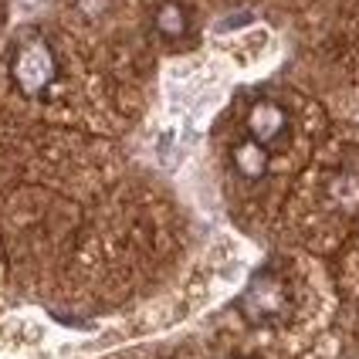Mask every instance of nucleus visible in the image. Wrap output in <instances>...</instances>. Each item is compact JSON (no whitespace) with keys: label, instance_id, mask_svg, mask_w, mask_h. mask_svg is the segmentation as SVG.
Masks as SVG:
<instances>
[{"label":"nucleus","instance_id":"f257e3e1","mask_svg":"<svg viewBox=\"0 0 359 359\" xmlns=\"http://www.w3.org/2000/svg\"><path fill=\"white\" fill-rule=\"evenodd\" d=\"M11 79H14L20 95H27V99L44 95L55 85V79H58V55H55V48L44 38H34V34L24 38L14 48V58H11Z\"/></svg>","mask_w":359,"mask_h":359},{"label":"nucleus","instance_id":"f03ea898","mask_svg":"<svg viewBox=\"0 0 359 359\" xmlns=\"http://www.w3.org/2000/svg\"><path fill=\"white\" fill-rule=\"evenodd\" d=\"M238 305L251 322H275L288 312V288H285V281L278 275L258 271L251 278V285L244 288Z\"/></svg>","mask_w":359,"mask_h":359},{"label":"nucleus","instance_id":"7ed1b4c3","mask_svg":"<svg viewBox=\"0 0 359 359\" xmlns=\"http://www.w3.org/2000/svg\"><path fill=\"white\" fill-rule=\"evenodd\" d=\"M248 133H251V140L261 142V146H275V142H281L285 133H288V112L271 99L255 102L251 112H248Z\"/></svg>","mask_w":359,"mask_h":359},{"label":"nucleus","instance_id":"20e7f679","mask_svg":"<svg viewBox=\"0 0 359 359\" xmlns=\"http://www.w3.org/2000/svg\"><path fill=\"white\" fill-rule=\"evenodd\" d=\"M231 156H234V170H238L244 180H261L268 173V163H271L268 146H261V142H255V140L238 142Z\"/></svg>","mask_w":359,"mask_h":359},{"label":"nucleus","instance_id":"39448f33","mask_svg":"<svg viewBox=\"0 0 359 359\" xmlns=\"http://www.w3.org/2000/svg\"><path fill=\"white\" fill-rule=\"evenodd\" d=\"M153 24H156L160 38L180 41L187 38V31H190V14H187V7L180 0H163L156 7V14H153Z\"/></svg>","mask_w":359,"mask_h":359},{"label":"nucleus","instance_id":"423d86ee","mask_svg":"<svg viewBox=\"0 0 359 359\" xmlns=\"http://www.w3.org/2000/svg\"><path fill=\"white\" fill-rule=\"evenodd\" d=\"M329 197L339 210H359V173H336L329 180Z\"/></svg>","mask_w":359,"mask_h":359},{"label":"nucleus","instance_id":"0eeeda50","mask_svg":"<svg viewBox=\"0 0 359 359\" xmlns=\"http://www.w3.org/2000/svg\"><path fill=\"white\" fill-rule=\"evenodd\" d=\"M81 14H88V18H99L102 11L109 7V0H79Z\"/></svg>","mask_w":359,"mask_h":359},{"label":"nucleus","instance_id":"6e6552de","mask_svg":"<svg viewBox=\"0 0 359 359\" xmlns=\"http://www.w3.org/2000/svg\"><path fill=\"white\" fill-rule=\"evenodd\" d=\"M248 20H251V14H238L234 20H224V24H220V31H231V27H238V24H248Z\"/></svg>","mask_w":359,"mask_h":359},{"label":"nucleus","instance_id":"1a4fd4ad","mask_svg":"<svg viewBox=\"0 0 359 359\" xmlns=\"http://www.w3.org/2000/svg\"><path fill=\"white\" fill-rule=\"evenodd\" d=\"M231 359H238V356H231Z\"/></svg>","mask_w":359,"mask_h":359}]
</instances>
